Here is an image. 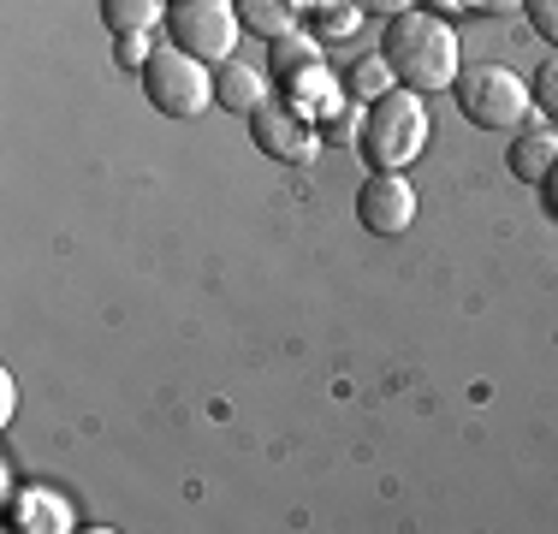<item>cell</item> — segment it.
I'll list each match as a JSON object with an SVG mask.
<instances>
[{
	"mask_svg": "<svg viewBox=\"0 0 558 534\" xmlns=\"http://www.w3.org/2000/svg\"><path fill=\"white\" fill-rule=\"evenodd\" d=\"M232 7H238V19L256 36H268V43L291 36V24H298V0H232Z\"/></svg>",
	"mask_w": 558,
	"mask_h": 534,
	"instance_id": "7c38bea8",
	"label": "cell"
},
{
	"mask_svg": "<svg viewBox=\"0 0 558 534\" xmlns=\"http://www.w3.org/2000/svg\"><path fill=\"white\" fill-rule=\"evenodd\" d=\"M523 12H529V24H535L541 43L558 48V0H523Z\"/></svg>",
	"mask_w": 558,
	"mask_h": 534,
	"instance_id": "2e32d148",
	"label": "cell"
},
{
	"mask_svg": "<svg viewBox=\"0 0 558 534\" xmlns=\"http://www.w3.org/2000/svg\"><path fill=\"white\" fill-rule=\"evenodd\" d=\"M31 517H43V529H72V517L60 511V505H48V499H19L12 505V529H31Z\"/></svg>",
	"mask_w": 558,
	"mask_h": 534,
	"instance_id": "5bb4252c",
	"label": "cell"
},
{
	"mask_svg": "<svg viewBox=\"0 0 558 534\" xmlns=\"http://www.w3.org/2000/svg\"><path fill=\"white\" fill-rule=\"evenodd\" d=\"M167 36H172V48H184L191 60L226 65L238 53L244 19H238L232 0H172L167 7Z\"/></svg>",
	"mask_w": 558,
	"mask_h": 534,
	"instance_id": "5b68a950",
	"label": "cell"
},
{
	"mask_svg": "<svg viewBox=\"0 0 558 534\" xmlns=\"http://www.w3.org/2000/svg\"><path fill=\"white\" fill-rule=\"evenodd\" d=\"M339 84H344V96H351L356 107H375L380 96H392V89H398V72L387 65V53H375V60H356Z\"/></svg>",
	"mask_w": 558,
	"mask_h": 534,
	"instance_id": "8fae6325",
	"label": "cell"
},
{
	"mask_svg": "<svg viewBox=\"0 0 558 534\" xmlns=\"http://www.w3.org/2000/svg\"><path fill=\"white\" fill-rule=\"evenodd\" d=\"M143 96H149L155 113L167 119H196L203 107H215V65L191 60L184 48H155L149 65H143Z\"/></svg>",
	"mask_w": 558,
	"mask_h": 534,
	"instance_id": "277c9868",
	"label": "cell"
},
{
	"mask_svg": "<svg viewBox=\"0 0 558 534\" xmlns=\"http://www.w3.org/2000/svg\"><path fill=\"white\" fill-rule=\"evenodd\" d=\"M356 220L368 238H404L416 226V184H404L398 172H368L356 191Z\"/></svg>",
	"mask_w": 558,
	"mask_h": 534,
	"instance_id": "52a82bcc",
	"label": "cell"
},
{
	"mask_svg": "<svg viewBox=\"0 0 558 534\" xmlns=\"http://www.w3.org/2000/svg\"><path fill=\"white\" fill-rule=\"evenodd\" d=\"M529 89H535V107H541V113H547L553 125H558V53H553V60L535 72V84H529Z\"/></svg>",
	"mask_w": 558,
	"mask_h": 534,
	"instance_id": "9a60e30c",
	"label": "cell"
},
{
	"mask_svg": "<svg viewBox=\"0 0 558 534\" xmlns=\"http://www.w3.org/2000/svg\"><path fill=\"white\" fill-rule=\"evenodd\" d=\"M274 84H279V101L286 107H298L303 119H333V113H344V84L333 72H327L322 65V53H315V60H298V65H286V72H274Z\"/></svg>",
	"mask_w": 558,
	"mask_h": 534,
	"instance_id": "ba28073f",
	"label": "cell"
},
{
	"mask_svg": "<svg viewBox=\"0 0 558 534\" xmlns=\"http://www.w3.org/2000/svg\"><path fill=\"white\" fill-rule=\"evenodd\" d=\"M434 137V119L428 101L416 89L398 84L392 96H380L375 107H363V131H356V155H363L368 172H404L410 160L428 149Z\"/></svg>",
	"mask_w": 558,
	"mask_h": 534,
	"instance_id": "7a4b0ae2",
	"label": "cell"
},
{
	"mask_svg": "<svg viewBox=\"0 0 558 534\" xmlns=\"http://www.w3.org/2000/svg\"><path fill=\"white\" fill-rule=\"evenodd\" d=\"M482 12H511V7H523V0H475Z\"/></svg>",
	"mask_w": 558,
	"mask_h": 534,
	"instance_id": "ffe728a7",
	"label": "cell"
},
{
	"mask_svg": "<svg viewBox=\"0 0 558 534\" xmlns=\"http://www.w3.org/2000/svg\"><path fill=\"white\" fill-rule=\"evenodd\" d=\"M356 7H368V12H387V19H392V12H404L410 0H356Z\"/></svg>",
	"mask_w": 558,
	"mask_h": 534,
	"instance_id": "d6986e66",
	"label": "cell"
},
{
	"mask_svg": "<svg viewBox=\"0 0 558 534\" xmlns=\"http://www.w3.org/2000/svg\"><path fill=\"white\" fill-rule=\"evenodd\" d=\"M505 167H511V179H523V184H547L558 172V125H523L517 143L505 149Z\"/></svg>",
	"mask_w": 558,
	"mask_h": 534,
	"instance_id": "9c48e42d",
	"label": "cell"
},
{
	"mask_svg": "<svg viewBox=\"0 0 558 534\" xmlns=\"http://www.w3.org/2000/svg\"><path fill=\"white\" fill-rule=\"evenodd\" d=\"M250 143L268 160H279V167H310V160L322 155V131H315L298 107H286L274 96L250 113Z\"/></svg>",
	"mask_w": 558,
	"mask_h": 534,
	"instance_id": "8992f818",
	"label": "cell"
},
{
	"mask_svg": "<svg viewBox=\"0 0 558 534\" xmlns=\"http://www.w3.org/2000/svg\"><path fill=\"white\" fill-rule=\"evenodd\" d=\"M268 101V77L256 72L250 60H226V65H215V107H226V113H256V107Z\"/></svg>",
	"mask_w": 558,
	"mask_h": 534,
	"instance_id": "30bf717a",
	"label": "cell"
},
{
	"mask_svg": "<svg viewBox=\"0 0 558 534\" xmlns=\"http://www.w3.org/2000/svg\"><path fill=\"white\" fill-rule=\"evenodd\" d=\"M149 31H137V36H119V53H113V60L119 65H125V72H131V65H137V72H143V65H149Z\"/></svg>",
	"mask_w": 558,
	"mask_h": 534,
	"instance_id": "e0dca14e",
	"label": "cell"
},
{
	"mask_svg": "<svg viewBox=\"0 0 558 534\" xmlns=\"http://www.w3.org/2000/svg\"><path fill=\"white\" fill-rule=\"evenodd\" d=\"M451 101L475 131H505V137L523 131L529 113H535V89L511 65H463L458 84H451Z\"/></svg>",
	"mask_w": 558,
	"mask_h": 534,
	"instance_id": "3957f363",
	"label": "cell"
},
{
	"mask_svg": "<svg viewBox=\"0 0 558 534\" xmlns=\"http://www.w3.org/2000/svg\"><path fill=\"white\" fill-rule=\"evenodd\" d=\"M547 214H553V220H558V172H553V179H547Z\"/></svg>",
	"mask_w": 558,
	"mask_h": 534,
	"instance_id": "44dd1931",
	"label": "cell"
},
{
	"mask_svg": "<svg viewBox=\"0 0 558 534\" xmlns=\"http://www.w3.org/2000/svg\"><path fill=\"white\" fill-rule=\"evenodd\" d=\"M380 53L398 72V84L416 89V96H440V89L458 84L463 72V53H458V31L446 19L422 7H404L387 19V36H380Z\"/></svg>",
	"mask_w": 558,
	"mask_h": 534,
	"instance_id": "6da1fadb",
	"label": "cell"
},
{
	"mask_svg": "<svg viewBox=\"0 0 558 534\" xmlns=\"http://www.w3.org/2000/svg\"><path fill=\"white\" fill-rule=\"evenodd\" d=\"M167 12V0H101V24H108L113 36H137L149 31L155 19Z\"/></svg>",
	"mask_w": 558,
	"mask_h": 534,
	"instance_id": "4fadbf2b",
	"label": "cell"
},
{
	"mask_svg": "<svg viewBox=\"0 0 558 534\" xmlns=\"http://www.w3.org/2000/svg\"><path fill=\"white\" fill-rule=\"evenodd\" d=\"M12 410H19V386H12V374H0V422H12Z\"/></svg>",
	"mask_w": 558,
	"mask_h": 534,
	"instance_id": "ac0fdd59",
	"label": "cell"
}]
</instances>
